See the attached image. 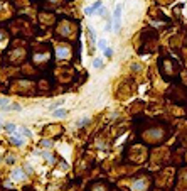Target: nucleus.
Listing matches in <instances>:
<instances>
[{
    "label": "nucleus",
    "instance_id": "nucleus-17",
    "mask_svg": "<svg viewBox=\"0 0 187 191\" xmlns=\"http://www.w3.org/2000/svg\"><path fill=\"white\" fill-rule=\"evenodd\" d=\"M0 127H2V124H0Z\"/></svg>",
    "mask_w": 187,
    "mask_h": 191
},
{
    "label": "nucleus",
    "instance_id": "nucleus-10",
    "mask_svg": "<svg viewBox=\"0 0 187 191\" xmlns=\"http://www.w3.org/2000/svg\"><path fill=\"white\" fill-rule=\"evenodd\" d=\"M88 122H89V118H83V120H79V122H78V125H76V127H84Z\"/></svg>",
    "mask_w": 187,
    "mask_h": 191
},
{
    "label": "nucleus",
    "instance_id": "nucleus-8",
    "mask_svg": "<svg viewBox=\"0 0 187 191\" xmlns=\"http://www.w3.org/2000/svg\"><path fill=\"white\" fill-rule=\"evenodd\" d=\"M57 56H59V58H66V56H68V49H66V48H59V49H57Z\"/></svg>",
    "mask_w": 187,
    "mask_h": 191
},
{
    "label": "nucleus",
    "instance_id": "nucleus-14",
    "mask_svg": "<svg viewBox=\"0 0 187 191\" xmlns=\"http://www.w3.org/2000/svg\"><path fill=\"white\" fill-rule=\"evenodd\" d=\"M42 145L44 147H51V140H42Z\"/></svg>",
    "mask_w": 187,
    "mask_h": 191
},
{
    "label": "nucleus",
    "instance_id": "nucleus-2",
    "mask_svg": "<svg viewBox=\"0 0 187 191\" xmlns=\"http://www.w3.org/2000/svg\"><path fill=\"white\" fill-rule=\"evenodd\" d=\"M100 7H101V2L98 0V2H95V3H93L91 7H86V9H84V14H86V15H93V14L96 12V10H98Z\"/></svg>",
    "mask_w": 187,
    "mask_h": 191
},
{
    "label": "nucleus",
    "instance_id": "nucleus-6",
    "mask_svg": "<svg viewBox=\"0 0 187 191\" xmlns=\"http://www.w3.org/2000/svg\"><path fill=\"white\" fill-rule=\"evenodd\" d=\"M52 117H56V118L66 117V110H54V112H52Z\"/></svg>",
    "mask_w": 187,
    "mask_h": 191
},
{
    "label": "nucleus",
    "instance_id": "nucleus-15",
    "mask_svg": "<svg viewBox=\"0 0 187 191\" xmlns=\"http://www.w3.org/2000/svg\"><path fill=\"white\" fill-rule=\"evenodd\" d=\"M2 7H3V5H2V3H0V10H2Z\"/></svg>",
    "mask_w": 187,
    "mask_h": 191
},
{
    "label": "nucleus",
    "instance_id": "nucleus-3",
    "mask_svg": "<svg viewBox=\"0 0 187 191\" xmlns=\"http://www.w3.org/2000/svg\"><path fill=\"white\" fill-rule=\"evenodd\" d=\"M12 178H14V181H22V179L25 178V174H24L22 169H14L12 171Z\"/></svg>",
    "mask_w": 187,
    "mask_h": 191
},
{
    "label": "nucleus",
    "instance_id": "nucleus-16",
    "mask_svg": "<svg viewBox=\"0 0 187 191\" xmlns=\"http://www.w3.org/2000/svg\"><path fill=\"white\" fill-rule=\"evenodd\" d=\"M0 39H2V34H0Z\"/></svg>",
    "mask_w": 187,
    "mask_h": 191
},
{
    "label": "nucleus",
    "instance_id": "nucleus-9",
    "mask_svg": "<svg viewBox=\"0 0 187 191\" xmlns=\"http://www.w3.org/2000/svg\"><path fill=\"white\" fill-rule=\"evenodd\" d=\"M103 54H105L106 58H111V56H113V49H111V48H106V49L103 51Z\"/></svg>",
    "mask_w": 187,
    "mask_h": 191
},
{
    "label": "nucleus",
    "instance_id": "nucleus-7",
    "mask_svg": "<svg viewBox=\"0 0 187 191\" xmlns=\"http://www.w3.org/2000/svg\"><path fill=\"white\" fill-rule=\"evenodd\" d=\"M3 127H5V130H7V132H10V134H14V132L17 130V127H15L14 124H5Z\"/></svg>",
    "mask_w": 187,
    "mask_h": 191
},
{
    "label": "nucleus",
    "instance_id": "nucleus-11",
    "mask_svg": "<svg viewBox=\"0 0 187 191\" xmlns=\"http://www.w3.org/2000/svg\"><path fill=\"white\" fill-rule=\"evenodd\" d=\"M101 64H103V61H101V59H98V58H96V59L93 61V66H95V68H100Z\"/></svg>",
    "mask_w": 187,
    "mask_h": 191
},
{
    "label": "nucleus",
    "instance_id": "nucleus-5",
    "mask_svg": "<svg viewBox=\"0 0 187 191\" xmlns=\"http://www.w3.org/2000/svg\"><path fill=\"white\" fill-rule=\"evenodd\" d=\"M98 48H100L101 51H105V49L108 48V42H106V39H98Z\"/></svg>",
    "mask_w": 187,
    "mask_h": 191
},
{
    "label": "nucleus",
    "instance_id": "nucleus-12",
    "mask_svg": "<svg viewBox=\"0 0 187 191\" xmlns=\"http://www.w3.org/2000/svg\"><path fill=\"white\" fill-rule=\"evenodd\" d=\"M0 107H9V100L7 98H0Z\"/></svg>",
    "mask_w": 187,
    "mask_h": 191
},
{
    "label": "nucleus",
    "instance_id": "nucleus-13",
    "mask_svg": "<svg viewBox=\"0 0 187 191\" xmlns=\"http://www.w3.org/2000/svg\"><path fill=\"white\" fill-rule=\"evenodd\" d=\"M5 161H7V162H9V164H12L14 161H15V157H14V156H9V157H7V159H5Z\"/></svg>",
    "mask_w": 187,
    "mask_h": 191
},
{
    "label": "nucleus",
    "instance_id": "nucleus-4",
    "mask_svg": "<svg viewBox=\"0 0 187 191\" xmlns=\"http://www.w3.org/2000/svg\"><path fill=\"white\" fill-rule=\"evenodd\" d=\"M10 142L15 144V145H22V144H24V139H19V137H15V134H12V135H10Z\"/></svg>",
    "mask_w": 187,
    "mask_h": 191
},
{
    "label": "nucleus",
    "instance_id": "nucleus-1",
    "mask_svg": "<svg viewBox=\"0 0 187 191\" xmlns=\"http://www.w3.org/2000/svg\"><path fill=\"white\" fill-rule=\"evenodd\" d=\"M122 10H123V5L118 3V5L115 7V12H113V27H115L116 32L122 29Z\"/></svg>",
    "mask_w": 187,
    "mask_h": 191
}]
</instances>
